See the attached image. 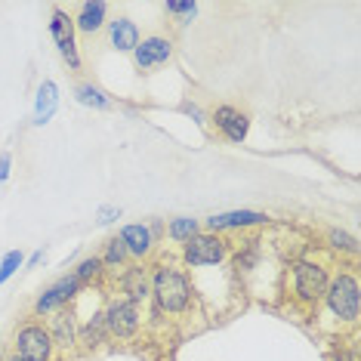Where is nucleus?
Instances as JSON below:
<instances>
[{
	"label": "nucleus",
	"instance_id": "nucleus-1",
	"mask_svg": "<svg viewBox=\"0 0 361 361\" xmlns=\"http://www.w3.org/2000/svg\"><path fill=\"white\" fill-rule=\"evenodd\" d=\"M195 287L183 269L154 266L152 272V302L167 315H185L192 309Z\"/></svg>",
	"mask_w": 361,
	"mask_h": 361
},
{
	"label": "nucleus",
	"instance_id": "nucleus-2",
	"mask_svg": "<svg viewBox=\"0 0 361 361\" xmlns=\"http://www.w3.org/2000/svg\"><path fill=\"white\" fill-rule=\"evenodd\" d=\"M327 284H331V269L322 259H297L290 266V297L302 302V306H318L327 293Z\"/></svg>",
	"mask_w": 361,
	"mask_h": 361
},
{
	"label": "nucleus",
	"instance_id": "nucleus-3",
	"mask_svg": "<svg viewBox=\"0 0 361 361\" xmlns=\"http://www.w3.org/2000/svg\"><path fill=\"white\" fill-rule=\"evenodd\" d=\"M324 302H327L331 315L340 324H355L358 315H361V284H358V275L349 272V269H343V272L331 275V284H327Z\"/></svg>",
	"mask_w": 361,
	"mask_h": 361
},
{
	"label": "nucleus",
	"instance_id": "nucleus-4",
	"mask_svg": "<svg viewBox=\"0 0 361 361\" xmlns=\"http://www.w3.org/2000/svg\"><path fill=\"white\" fill-rule=\"evenodd\" d=\"M13 355L22 361H53L56 346H53V336L47 331V324L37 322V318H28V322H22L16 327Z\"/></svg>",
	"mask_w": 361,
	"mask_h": 361
},
{
	"label": "nucleus",
	"instance_id": "nucleus-5",
	"mask_svg": "<svg viewBox=\"0 0 361 361\" xmlns=\"http://www.w3.org/2000/svg\"><path fill=\"white\" fill-rule=\"evenodd\" d=\"M228 250H232V241L223 235H213V232H198L192 241L183 244V262L192 269H207V266H219Z\"/></svg>",
	"mask_w": 361,
	"mask_h": 361
},
{
	"label": "nucleus",
	"instance_id": "nucleus-6",
	"mask_svg": "<svg viewBox=\"0 0 361 361\" xmlns=\"http://www.w3.org/2000/svg\"><path fill=\"white\" fill-rule=\"evenodd\" d=\"M102 318H105V331L114 340H133L142 331V309L124 297L109 300V306L102 309Z\"/></svg>",
	"mask_w": 361,
	"mask_h": 361
},
{
	"label": "nucleus",
	"instance_id": "nucleus-7",
	"mask_svg": "<svg viewBox=\"0 0 361 361\" xmlns=\"http://www.w3.org/2000/svg\"><path fill=\"white\" fill-rule=\"evenodd\" d=\"M78 293H80V284L75 281V275H65V278H59L56 284L47 287V290L35 300V306H31V315H35V318L56 315L59 309H68V302L75 300Z\"/></svg>",
	"mask_w": 361,
	"mask_h": 361
},
{
	"label": "nucleus",
	"instance_id": "nucleus-8",
	"mask_svg": "<svg viewBox=\"0 0 361 361\" xmlns=\"http://www.w3.org/2000/svg\"><path fill=\"white\" fill-rule=\"evenodd\" d=\"M269 213H257V210H228V213H213L204 219V228L213 235H226V232H238V228H259L269 226Z\"/></svg>",
	"mask_w": 361,
	"mask_h": 361
},
{
	"label": "nucleus",
	"instance_id": "nucleus-9",
	"mask_svg": "<svg viewBox=\"0 0 361 361\" xmlns=\"http://www.w3.org/2000/svg\"><path fill=\"white\" fill-rule=\"evenodd\" d=\"M118 287H121V297L142 306V302L152 300V272L145 262H133V266H124L118 275Z\"/></svg>",
	"mask_w": 361,
	"mask_h": 361
},
{
	"label": "nucleus",
	"instance_id": "nucleus-10",
	"mask_svg": "<svg viewBox=\"0 0 361 361\" xmlns=\"http://www.w3.org/2000/svg\"><path fill=\"white\" fill-rule=\"evenodd\" d=\"M170 56H173V40L164 35H152V37L139 40V47L133 50V62L139 71H149V68H158V65L170 62Z\"/></svg>",
	"mask_w": 361,
	"mask_h": 361
},
{
	"label": "nucleus",
	"instance_id": "nucleus-11",
	"mask_svg": "<svg viewBox=\"0 0 361 361\" xmlns=\"http://www.w3.org/2000/svg\"><path fill=\"white\" fill-rule=\"evenodd\" d=\"M118 238L124 241V247L130 253V259H136V262H145L152 257V250H154V235H152V228L149 223H127V226H121V232Z\"/></svg>",
	"mask_w": 361,
	"mask_h": 361
},
{
	"label": "nucleus",
	"instance_id": "nucleus-12",
	"mask_svg": "<svg viewBox=\"0 0 361 361\" xmlns=\"http://www.w3.org/2000/svg\"><path fill=\"white\" fill-rule=\"evenodd\" d=\"M213 124H216L219 133L235 145H241L250 133V118L244 111H238L235 105H219V109L213 111Z\"/></svg>",
	"mask_w": 361,
	"mask_h": 361
},
{
	"label": "nucleus",
	"instance_id": "nucleus-13",
	"mask_svg": "<svg viewBox=\"0 0 361 361\" xmlns=\"http://www.w3.org/2000/svg\"><path fill=\"white\" fill-rule=\"evenodd\" d=\"M47 331L53 336V346L62 349V352H71L78 346V322H75V312L71 309H59L56 315L50 318Z\"/></svg>",
	"mask_w": 361,
	"mask_h": 361
},
{
	"label": "nucleus",
	"instance_id": "nucleus-14",
	"mask_svg": "<svg viewBox=\"0 0 361 361\" xmlns=\"http://www.w3.org/2000/svg\"><path fill=\"white\" fill-rule=\"evenodd\" d=\"M139 40H142V35H139V25H136L133 19H127V16H118V19L109 22V44L118 53H133L136 47H139Z\"/></svg>",
	"mask_w": 361,
	"mask_h": 361
},
{
	"label": "nucleus",
	"instance_id": "nucleus-15",
	"mask_svg": "<svg viewBox=\"0 0 361 361\" xmlns=\"http://www.w3.org/2000/svg\"><path fill=\"white\" fill-rule=\"evenodd\" d=\"M56 109H59V84H56V80H44V84L37 87V96H35V114H31V124L35 127L50 124Z\"/></svg>",
	"mask_w": 361,
	"mask_h": 361
},
{
	"label": "nucleus",
	"instance_id": "nucleus-16",
	"mask_svg": "<svg viewBox=\"0 0 361 361\" xmlns=\"http://www.w3.org/2000/svg\"><path fill=\"white\" fill-rule=\"evenodd\" d=\"M105 16H109L105 0H87V4H80V13L75 16V28L84 31V35H96L105 25Z\"/></svg>",
	"mask_w": 361,
	"mask_h": 361
},
{
	"label": "nucleus",
	"instance_id": "nucleus-17",
	"mask_svg": "<svg viewBox=\"0 0 361 361\" xmlns=\"http://www.w3.org/2000/svg\"><path fill=\"white\" fill-rule=\"evenodd\" d=\"M109 340H111V336H109V331H105L102 312H96L93 318H87V322L78 327V343H84V349H99Z\"/></svg>",
	"mask_w": 361,
	"mask_h": 361
},
{
	"label": "nucleus",
	"instance_id": "nucleus-18",
	"mask_svg": "<svg viewBox=\"0 0 361 361\" xmlns=\"http://www.w3.org/2000/svg\"><path fill=\"white\" fill-rule=\"evenodd\" d=\"M75 99L80 105H87V109H96V111H111L114 109V99L96 84H78L75 87Z\"/></svg>",
	"mask_w": 361,
	"mask_h": 361
},
{
	"label": "nucleus",
	"instance_id": "nucleus-19",
	"mask_svg": "<svg viewBox=\"0 0 361 361\" xmlns=\"http://www.w3.org/2000/svg\"><path fill=\"white\" fill-rule=\"evenodd\" d=\"M99 259H102V269H105V272H118V269H124L127 262H130V253H127V247H124V241L114 235V238H109V241H105Z\"/></svg>",
	"mask_w": 361,
	"mask_h": 361
},
{
	"label": "nucleus",
	"instance_id": "nucleus-20",
	"mask_svg": "<svg viewBox=\"0 0 361 361\" xmlns=\"http://www.w3.org/2000/svg\"><path fill=\"white\" fill-rule=\"evenodd\" d=\"M50 37L56 47L75 37V16H68L62 6H53V13H50Z\"/></svg>",
	"mask_w": 361,
	"mask_h": 361
},
{
	"label": "nucleus",
	"instance_id": "nucleus-21",
	"mask_svg": "<svg viewBox=\"0 0 361 361\" xmlns=\"http://www.w3.org/2000/svg\"><path fill=\"white\" fill-rule=\"evenodd\" d=\"M198 232H201V223L198 219H192V216H176V219H170L167 223V235H170V241H176V244L192 241Z\"/></svg>",
	"mask_w": 361,
	"mask_h": 361
},
{
	"label": "nucleus",
	"instance_id": "nucleus-22",
	"mask_svg": "<svg viewBox=\"0 0 361 361\" xmlns=\"http://www.w3.org/2000/svg\"><path fill=\"white\" fill-rule=\"evenodd\" d=\"M71 275H75V281H78L80 287H84V284H93V281H99V278L105 275L102 259H99V257H84V259H80L78 266H75V272H71Z\"/></svg>",
	"mask_w": 361,
	"mask_h": 361
},
{
	"label": "nucleus",
	"instance_id": "nucleus-23",
	"mask_svg": "<svg viewBox=\"0 0 361 361\" xmlns=\"http://www.w3.org/2000/svg\"><path fill=\"white\" fill-rule=\"evenodd\" d=\"M164 10H167L170 16H176L179 25H188V22L198 16V4H195V0H167Z\"/></svg>",
	"mask_w": 361,
	"mask_h": 361
},
{
	"label": "nucleus",
	"instance_id": "nucleus-24",
	"mask_svg": "<svg viewBox=\"0 0 361 361\" xmlns=\"http://www.w3.org/2000/svg\"><path fill=\"white\" fill-rule=\"evenodd\" d=\"M22 266H25V253H22V250H6L4 259H0V287L10 281V278L19 272Z\"/></svg>",
	"mask_w": 361,
	"mask_h": 361
},
{
	"label": "nucleus",
	"instance_id": "nucleus-25",
	"mask_svg": "<svg viewBox=\"0 0 361 361\" xmlns=\"http://www.w3.org/2000/svg\"><path fill=\"white\" fill-rule=\"evenodd\" d=\"M327 241H331V247H334V250L352 253V257L358 253V241H355V238H352L349 232H343V228H331V232H327Z\"/></svg>",
	"mask_w": 361,
	"mask_h": 361
},
{
	"label": "nucleus",
	"instance_id": "nucleus-26",
	"mask_svg": "<svg viewBox=\"0 0 361 361\" xmlns=\"http://www.w3.org/2000/svg\"><path fill=\"white\" fill-rule=\"evenodd\" d=\"M59 56L65 62H68V68L71 71H78L80 68V53H78V40L71 37V40H65V44H59Z\"/></svg>",
	"mask_w": 361,
	"mask_h": 361
},
{
	"label": "nucleus",
	"instance_id": "nucleus-27",
	"mask_svg": "<svg viewBox=\"0 0 361 361\" xmlns=\"http://www.w3.org/2000/svg\"><path fill=\"white\" fill-rule=\"evenodd\" d=\"M121 216H124V210H121V207H114V204H102V207L96 210V219H99L102 226H111V223H118Z\"/></svg>",
	"mask_w": 361,
	"mask_h": 361
},
{
	"label": "nucleus",
	"instance_id": "nucleus-28",
	"mask_svg": "<svg viewBox=\"0 0 361 361\" xmlns=\"http://www.w3.org/2000/svg\"><path fill=\"white\" fill-rule=\"evenodd\" d=\"M13 173V154L10 152H0V183H6Z\"/></svg>",
	"mask_w": 361,
	"mask_h": 361
},
{
	"label": "nucleus",
	"instance_id": "nucleus-29",
	"mask_svg": "<svg viewBox=\"0 0 361 361\" xmlns=\"http://www.w3.org/2000/svg\"><path fill=\"white\" fill-rule=\"evenodd\" d=\"M327 361H358V355H355V352H349L346 346H336V349H331Z\"/></svg>",
	"mask_w": 361,
	"mask_h": 361
},
{
	"label": "nucleus",
	"instance_id": "nucleus-30",
	"mask_svg": "<svg viewBox=\"0 0 361 361\" xmlns=\"http://www.w3.org/2000/svg\"><path fill=\"white\" fill-rule=\"evenodd\" d=\"M183 111H185V114H192V118H195V121H198V124H207V118H204V111L198 109V105L185 102V105H183Z\"/></svg>",
	"mask_w": 361,
	"mask_h": 361
},
{
	"label": "nucleus",
	"instance_id": "nucleus-31",
	"mask_svg": "<svg viewBox=\"0 0 361 361\" xmlns=\"http://www.w3.org/2000/svg\"><path fill=\"white\" fill-rule=\"evenodd\" d=\"M44 259H47V253H44V247H40V250H35V253H31V257L25 259V269H37Z\"/></svg>",
	"mask_w": 361,
	"mask_h": 361
},
{
	"label": "nucleus",
	"instance_id": "nucleus-32",
	"mask_svg": "<svg viewBox=\"0 0 361 361\" xmlns=\"http://www.w3.org/2000/svg\"><path fill=\"white\" fill-rule=\"evenodd\" d=\"M0 361H22V358H16L13 352H10V355H6V358H0Z\"/></svg>",
	"mask_w": 361,
	"mask_h": 361
}]
</instances>
